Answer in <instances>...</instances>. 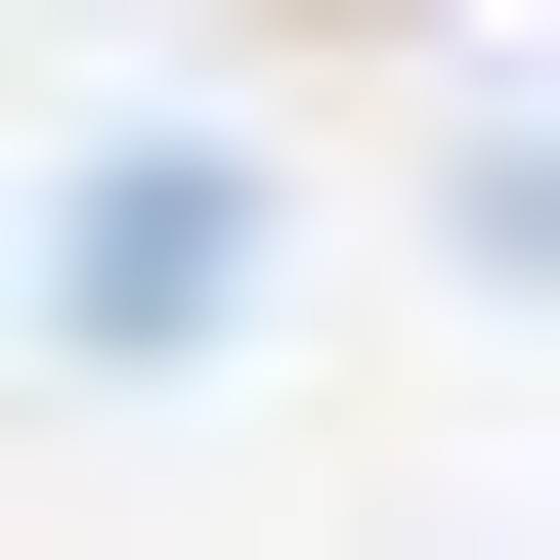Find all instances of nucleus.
Here are the masks:
<instances>
[{"instance_id":"nucleus-1","label":"nucleus","mask_w":560,"mask_h":560,"mask_svg":"<svg viewBox=\"0 0 560 560\" xmlns=\"http://www.w3.org/2000/svg\"><path fill=\"white\" fill-rule=\"evenodd\" d=\"M215 259H259V215H215V173L130 130V173H86V259H44V302H86V346H215Z\"/></svg>"}]
</instances>
